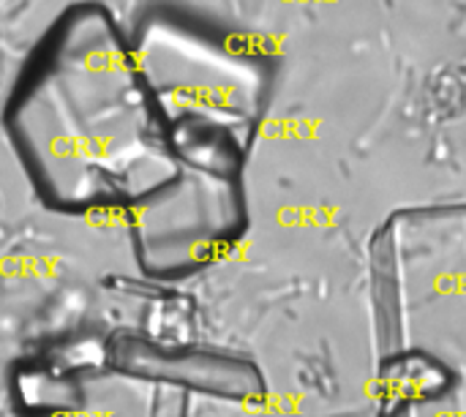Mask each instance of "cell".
<instances>
[{"mask_svg":"<svg viewBox=\"0 0 466 417\" xmlns=\"http://www.w3.org/2000/svg\"><path fill=\"white\" fill-rule=\"evenodd\" d=\"M246 229L238 175L188 183L172 199L150 202L137 221V254L153 276H188L227 254Z\"/></svg>","mask_w":466,"mask_h":417,"instance_id":"2","label":"cell"},{"mask_svg":"<svg viewBox=\"0 0 466 417\" xmlns=\"http://www.w3.org/2000/svg\"><path fill=\"white\" fill-rule=\"evenodd\" d=\"M380 417H466V208H415L374 243Z\"/></svg>","mask_w":466,"mask_h":417,"instance_id":"1","label":"cell"},{"mask_svg":"<svg viewBox=\"0 0 466 417\" xmlns=\"http://www.w3.org/2000/svg\"><path fill=\"white\" fill-rule=\"evenodd\" d=\"M150 417H188V399L186 391L177 388H158V399Z\"/></svg>","mask_w":466,"mask_h":417,"instance_id":"4","label":"cell"},{"mask_svg":"<svg viewBox=\"0 0 466 417\" xmlns=\"http://www.w3.org/2000/svg\"><path fill=\"white\" fill-rule=\"evenodd\" d=\"M106 371L235 404H248L265 396V380L259 369L243 358L186 347H161L142 339L112 341Z\"/></svg>","mask_w":466,"mask_h":417,"instance_id":"3","label":"cell"}]
</instances>
